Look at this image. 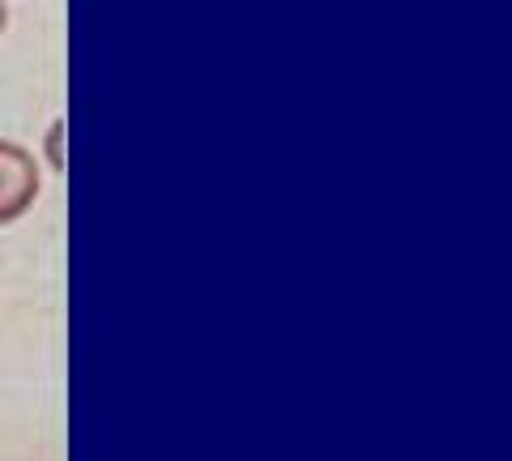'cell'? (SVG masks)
<instances>
[{
  "label": "cell",
  "mask_w": 512,
  "mask_h": 461,
  "mask_svg": "<svg viewBox=\"0 0 512 461\" xmlns=\"http://www.w3.org/2000/svg\"><path fill=\"white\" fill-rule=\"evenodd\" d=\"M43 193V167L35 150L0 137V227L26 218Z\"/></svg>",
  "instance_id": "cell-1"
},
{
  "label": "cell",
  "mask_w": 512,
  "mask_h": 461,
  "mask_svg": "<svg viewBox=\"0 0 512 461\" xmlns=\"http://www.w3.org/2000/svg\"><path fill=\"white\" fill-rule=\"evenodd\" d=\"M64 137H69L64 120L47 124V133H43V158H39V163H47V171H56V176H64V167H69V150H64Z\"/></svg>",
  "instance_id": "cell-2"
},
{
  "label": "cell",
  "mask_w": 512,
  "mask_h": 461,
  "mask_svg": "<svg viewBox=\"0 0 512 461\" xmlns=\"http://www.w3.org/2000/svg\"><path fill=\"white\" fill-rule=\"evenodd\" d=\"M5 26H9V5L0 0V35H5Z\"/></svg>",
  "instance_id": "cell-3"
}]
</instances>
